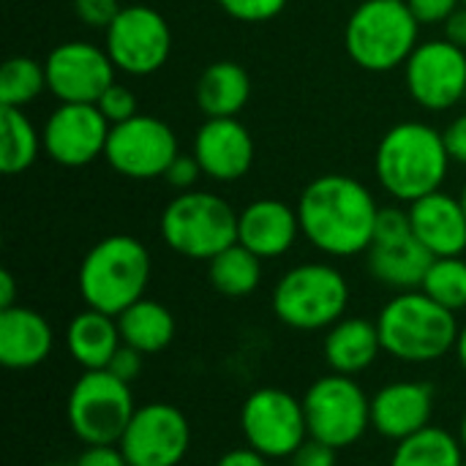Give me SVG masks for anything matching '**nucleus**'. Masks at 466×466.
I'll return each mask as SVG.
<instances>
[{
	"label": "nucleus",
	"instance_id": "obj_19",
	"mask_svg": "<svg viewBox=\"0 0 466 466\" xmlns=\"http://www.w3.org/2000/svg\"><path fill=\"white\" fill-rule=\"evenodd\" d=\"M300 235L298 208L281 199H257L238 216V243L259 259L284 257Z\"/></svg>",
	"mask_w": 466,
	"mask_h": 466
},
{
	"label": "nucleus",
	"instance_id": "obj_3",
	"mask_svg": "<svg viewBox=\"0 0 466 466\" xmlns=\"http://www.w3.org/2000/svg\"><path fill=\"white\" fill-rule=\"evenodd\" d=\"M377 330L382 341V352L401 363H434L456 350L459 341V319L453 311L431 300L423 289L399 292L390 298L380 317Z\"/></svg>",
	"mask_w": 466,
	"mask_h": 466
},
{
	"label": "nucleus",
	"instance_id": "obj_36",
	"mask_svg": "<svg viewBox=\"0 0 466 466\" xmlns=\"http://www.w3.org/2000/svg\"><path fill=\"white\" fill-rule=\"evenodd\" d=\"M339 464V451L319 442V440H306L292 456H289V466H336Z\"/></svg>",
	"mask_w": 466,
	"mask_h": 466
},
{
	"label": "nucleus",
	"instance_id": "obj_39",
	"mask_svg": "<svg viewBox=\"0 0 466 466\" xmlns=\"http://www.w3.org/2000/svg\"><path fill=\"white\" fill-rule=\"evenodd\" d=\"M145 355L142 352H137V350H131V347H120L117 352H115V358L109 360V366H106V371H112L117 380H123V382H134L139 374H142V360Z\"/></svg>",
	"mask_w": 466,
	"mask_h": 466
},
{
	"label": "nucleus",
	"instance_id": "obj_5",
	"mask_svg": "<svg viewBox=\"0 0 466 466\" xmlns=\"http://www.w3.org/2000/svg\"><path fill=\"white\" fill-rule=\"evenodd\" d=\"M350 284L344 273L328 262H303L289 268L273 287V317L303 333L333 328L347 317Z\"/></svg>",
	"mask_w": 466,
	"mask_h": 466
},
{
	"label": "nucleus",
	"instance_id": "obj_7",
	"mask_svg": "<svg viewBox=\"0 0 466 466\" xmlns=\"http://www.w3.org/2000/svg\"><path fill=\"white\" fill-rule=\"evenodd\" d=\"M238 216L232 205L210 191H183L161 213L164 243L186 257L210 262L238 243Z\"/></svg>",
	"mask_w": 466,
	"mask_h": 466
},
{
	"label": "nucleus",
	"instance_id": "obj_17",
	"mask_svg": "<svg viewBox=\"0 0 466 466\" xmlns=\"http://www.w3.org/2000/svg\"><path fill=\"white\" fill-rule=\"evenodd\" d=\"M194 158L210 180L235 183L254 164V139L238 117H208L194 137Z\"/></svg>",
	"mask_w": 466,
	"mask_h": 466
},
{
	"label": "nucleus",
	"instance_id": "obj_43",
	"mask_svg": "<svg viewBox=\"0 0 466 466\" xmlns=\"http://www.w3.org/2000/svg\"><path fill=\"white\" fill-rule=\"evenodd\" d=\"M442 25H445V41L456 44L459 49H466V5H459Z\"/></svg>",
	"mask_w": 466,
	"mask_h": 466
},
{
	"label": "nucleus",
	"instance_id": "obj_35",
	"mask_svg": "<svg viewBox=\"0 0 466 466\" xmlns=\"http://www.w3.org/2000/svg\"><path fill=\"white\" fill-rule=\"evenodd\" d=\"M74 14L87 27L106 30L115 22V16L120 14V3L117 0H74Z\"/></svg>",
	"mask_w": 466,
	"mask_h": 466
},
{
	"label": "nucleus",
	"instance_id": "obj_49",
	"mask_svg": "<svg viewBox=\"0 0 466 466\" xmlns=\"http://www.w3.org/2000/svg\"><path fill=\"white\" fill-rule=\"evenodd\" d=\"M461 5H466V0H461Z\"/></svg>",
	"mask_w": 466,
	"mask_h": 466
},
{
	"label": "nucleus",
	"instance_id": "obj_11",
	"mask_svg": "<svg viewBox=\"0 0 466 466\" xmlns=\"http://www.w3.org/2000/svg\"><path fill=\"white\" fill-rule=\"evenodd\" d=\"M117 445L131 466H180L191 448V423L175 404H142Z\"/></svg>",
	"mask_w": 466,
	"mask_h": 466
},
{
	"label": "nucleus",
	"instance_id": "obj_40",
	"mask_svg": "<svg viewBox=\"0 0 466 466\" xmlns=\"http://www.w3.org/2000/svg\"><path fill=\"white\" fill-rule=\"evenodd\" d=\"M74 466H131L120 445H90L79 453Z\"/></svg>",
	"mask_w": 466,
	"mask_h": 466
},
{
	"label": "nucleus",
	"instance_id": "obj_29",
	"mask_svg": "<svg viewBox=\"0 0 466 466\" xmlns=\"http://www.w3.org/2000/svg\"><path fill=\"white\" fill-rule=\"evenodd\" d=\"M41 137L19 106H0V172H25L41 150Z\"/></svg>",
	"mask_w": 466,
	"mask_h": 466
},
{
	"label": "nucleus",
	"instance_id": "obj_25",
	"mask_svg": "<svg viewBox=\"0 0 466 466\" xmlns=\"http://www.w3.org/2000/svg\"><path fill=\"white\" fill-rule=\"evenodd\" d=\"M194 96L208 117H238V112L248 104L251 79L240 63L218 60L199 74Z\"/></svg>",
	"mask_w": 466,
	"mask_h": 466
},
{
	"label": "nucleus",
	"instance_id": "obj_27",
	"mask_svg": "<svg viewBox=\"0 0 466 466\" xmlns=\"http://www.w3.org/2000/svg\"><path fill=\"white\" fill-rule=\"evenodd\" d=\"M464 461L461 440L440 426H429L396 442L390 456V466H464Z\"/></svg>",
	"mask_w": 466,
	"mask_h": 466
},
{
	"label": "nucleus",
	"instance_id": "obj_13",
	"mask_svg": "<svg viewBox=\"0 0 466 466\" xmlns=\"http://www.w3.org/2000/svg\"><path fill=\"white\" fill-rule=\"evenodd\" d=\"M106 52L123 74H156L172 52V30L150 5H126L106 27Z\"/></svg>",
	"mask_w": 466,
	"mask_h": 466
},
{
	"label": "nucleus",
	"instance_id": "obj_4",
	"mask_svg": "<svg viewBox=\"0 0 466 466\" xmlns=\"http://www.w3.org/2000/svg\"><path fill=\"white\" fill-rule=\"evenodd\" d=\"M150 270V251L142 240L131 235H109L98 240L79 265V298L87 309L117 317L145 298Z\"/></svg>",
	"mask_w": 466,
	"mask_h": 466
},
{
	"label": "nucleus",
	"instance_id": "obj_51",
	"mask_svg": "<svg viewBox=\"0 0 466 466\" xmlns=\"http://www.w3.org/2000/svg\"><path fill=\"white\" fill-rule=\"evenodd\" d=\"M464 466H466V461H464Z\"/></svg>",
	"mask_w": 466,
	"mask_h": 466
},
{
	"label": "nucleus",
	"instance_id": "obj_31",
	"mask_svg": "<svg viewBox=\"0 0 466 466\" xmlns=\"http://www.w3.org/2000/svg\"><path fill=\"white\" fill-rule=\"evenodd\" d=\"M431 300L459 314L466 309V259L464 257H437L420 287Z\"/></svg>",
	"mask_w": 466,
	"mask_h": 466
},
{
	"label": "nucleus",
	"instance_id": "obj_8",
	"mask_svg": "<svg viewBox=\"0 0 466 466\" xmlns=\"http://www.w3.org/2000/svg\"><path fill=\"white\" fill-rule=\"evenodd\" d=\"M137 412L131 385L112 371H82L66 399V418L74 437L90 445H117Z\"/></svg>",
	"mask_w": 466,
	"mask_h": 466
},
{
	"label": "nucleus",
	"instance_id": "obj_1",
	"mask_svg": "<svg viewBox=\"0 0 466 466\" xmlns=\"http://www.w3.org/2000/svg\"><path fill=\"white\" fill-rule=\"evenodd\" d=\"M377 213L371 191L350 175H319L298 199L300 232L328 257L366 254L374 243Z\"/></svg>",
	"mask_w": 466,
	"mask_h": 466
},
{
	"label": "nucleus",
	"instance_id": "obj_41",
	"mask_svg": "<svg viewBox=\"0 0 466 466\" xmlns=\"http://www.w3.org/2000/svg\"><path fill=\"white\" fill-rule=\"evenodd\" d=\"M442 137H445V147H448V153H451V161H459V164H464L466 167V112L464 115H459V117L442 131Z\"/></svg>",
	"mask_w": 466,
	"mask_h": 466
},
{
	"label": "nucleus",
	"instance_id": "obj_9",
	"mask_svg": "<svg viewBox=\"0 0 466 466\" xmlns=\"http://www.w3.org/2000/svg\"><path fill=\"white\" fill-rule=\"evenodd\" d=\"M309 437L336 451L358 445L371 429V399L355 377L325 374L303 393Z\"/></svg>",
	"mask_w": 466,
	"mask_h": 466
},
{
	"label": "nucleus",
	"instance_id": "obj_18",
	"mask_svg": "<svg viewBox=\"0 0 466 466\" xmlns=\"http://www.w3.org/2000/svg\"><path fill=\"white\" fill-rule=\"evenodd\" d=\"M434 388L429 382L399 380L371 396V429L390 442H401L431 426Z\"/></svg>",
	"mask_w": 466,
	"mask_h": 466
},
{
	"label": "nucleus",
	"instance_id": "obj_16",
	"mask_svg": "<svg viewBox=\"0 0 466 466\" xmlns=\"http://www.w3.org/2000/svg\"><path fill=\"white\" fill-rule=\"evenodd\" d=\"M112 123L96 104H60L44 126V150L60 167H87L106 150Z\"/></svg>",
	"mask_w": 466,
	"mask_h": 466
},
{
	"label": "nucleus",
	"instance_id": "obj_10",
	"mask_svg": "<svg viewBox=\"0 0 466 466\" xmlns=\"http://www.w3.org/2000/svg\"><path fill=\"white\" fill-rule=\"evenodd\" d=\"M240 431L265 459H289L309 440L303 399L281 388H257L240 407Z\"/></svg>",
	"mask_w": 466,
	"mask_h": 466
},
{
	"label": "nucleus",
	"instance_id": "obj_42",
	"mask_svg": "<svg viewBox=\"0 0 466 466\" xmlns=\"http://www.w3.org/2000/svg\"><path fill=\"white\" fill-rule=\"evenodd\" d=\"M216 466H270V459H265L262 453H257L254 448H235V451H227Z\"/></svg>",
	"mask_w": 466,
	"mask_h": 466
},
{
	"label": "nucleus",
	"instance_id": "obj_46",
	"mask_svg": "<svg viewBox=\"0 0 466 466\" xmlns=\"http://www.w3.org/2000/svg\"><path fill=\"white\" fill-rule=\"evenodd\" d=\"M459 440H461V445H464V451H466V410H464V418H461V426H459Z\"/></svg>",
	"mask_w": 466,
	"mask_h": 466
},
{
	"label": "nucleus",
	"instance_id": "obj_45",
	"mask_svg": "<svg viewBox=\"0 0 466 466\" xmlns=\"http://www.w3.org/2000/svg\"><path fill=\"white\" fill-rule=\"evenodd\" d=\"M453 352L459 355V363H461V369L466 371V325L461 328V333H459V341H456V350Z\"/></svg>",
	"mask_w": 466,
	"mask_h": 466
},
{
	"label": "nucleus",
	"instance_id": "obj_12",
	"mask_svg": "<svg viewBox=\"0 0 466 466\" xmlns=\"http://www.w3.org/2000/svg\"><path fill=\"white\" fill-rule=\"evenodd\" d=\"M104 158L115 172L131 180L164 177L169 164L177 158V139L164 120L153 115H134L131 120L112 126Z\"/></svg>",
	"mask_w": 466,
	"mask_h": 466
},
{
	"label": "nucleus",
	"instance_id": "obj_33",
	"mask_svg": "<svg viewBox=\"0 0 466 466\" xmlns=\"http://www.w3.org/2000/svg\"><path fill=\"white\" fill-rule=\"evenodd\" d=\"M218 5L240 22H268L279 16L287 0H218Z\"/></svg>",
	"mask_w": 466,
	"mask_h": 466
},
{
	"label": "nucleus",
	"instance_id": "obj_32",
	"mask_svg": "<svg viewBox=\"0 0 466 466\" xmlns=\"http://www.w3.org/2000/svg\"><path fill=\"white\" fill-rule=\"evenodd\" d=\"M96 106L101 109V115L115 126V123H123V120H131L134 115H139L137 112V96L126 87V85H117V82H112L106 90H104V96L96 101Z\"/></svg>",
	"mask_w": 466,
	"mask_h": 466
},
{
	"label": "nucleus",
	"instance_id": "obj_38",
	"mask_svg": "<svg viewBox=\"0 0 466 466\" xmlns=\"http://www.w3.org/2000/svg\"><path fill=\"white\" fill-rule=\"evenodd\" d=\"M407 5L420 25H440L461 5V0H407Z\"/></svg>",
	"mask_w": 466,
	"mask_h": 466
},
{
	"label": "nucleus",
	"instance_id": "obj_24",
	"mask_svg": "<svg viewBox=\"0 0 466 466\" xmlns=\"http://www.w3.org/2000/svg\"><path fill=\"white\" fill-rule=\"evenodd\" d=\"M66 347L74 363L82 371H101L109 366L115 352L123 347L117 317H109L96 309L79 311L66 330Z\"/></svg>",
	"mask_w": 466,
	"mask_h": 466
},
{
	"label": "nucleus",
	"instance_id": "obj_37",
	"mask_svg": "<svg viewBox=\"0 0 466 466\" xmlns=\"http://www.w3.org/2000/svg\"><path fill=\"white\" fill-rule=\"evenodd\" d=\"M199 175H202L199 161H197L194 156H180V153H177V158H175V161L169 164V169L164 172V180H167L172 188L191 191V188L197 186Z\"/></svg>",
	"mask_w": 466,
	"mask_h": 466
},
{
	"label": "nucleus",
	"instance_id": "obj_28",
	"mask_svg": "<svg viewBox=\"0 0 466 466\" xmlns=\"http://www.w3.org/2000/svg\"><path fill=\"white\" fill-rule=\"evenodd\" d=\"M208 281L224 298H248L262 281V259L235 243L208 262Z\"/></svg>",
	"mask_w": 466,
	"mask_h": 466
},
{
	"label": "nucleus",
	"instance_id": "obj_26",
	"mask_svg": "<svg viewBox=\"0 0 466 466\" xmlns=\"http://www.w3.org/2000/svg\"><path fill=\"white\" fill-rule=\"evenodd\" d=\"M117 328H120L123 344L142 355L164 352L175 341V333H177L172 311L164 303L150 300V298H142L134 306H128L123 314H117Z\"/></svg>",
	"mask_w": 466,
	"mask_h": 466
},
{
	"label": "nucleus",
	"instance_id": "obj_48",
	"mask_svg": "<svg viewBox=\"0 0 466 466\" xmlns=\"http://www.w3.org/2000/svg\"><path fill=\"white\" fill-rule=\"evenodd\" d=\"M44 466H66V464H44Z\"/></svg>",
	"mask_w": 466,
	"mask_h": 466
},
{
	"label": "nucleus",
	"instance_id": "obj_6",
	"mask_svg": "<svg viewBox=\"0 0 466 466\" xmlns=\"http://www.w3.org/2000/svg\"><path fill=\"white\" fill-rule=\"evenodd\" d=\"M418 33L420 22L407 0H363L347 22L344 46L360 68L385 74L410 60Z\"/></svg>",
	"mask_w": 466,
	"mask_h": 466
},
{
	"label": "nucleus",
	"instance_id": "obj_2",
	"mask_svg": "<svg viewBox=\"0 0 466 466\" xmlns=\"http://www.w3.org/2000/svg\"><path fill=\"white\" fill-rule=\"evenodd\" d=\"M451 167L445 137L420 120H407L385 131L377 147L380 186L399 202H418L442 188Z\"/></svg>",
	"mask_w": 466,
	"mask_h": 466
},
{
	"label": "nucleus",
	"instance_id": "obj_14",
	"mask_svg": "<svg viewBox=\"0 0 466 466\" xmlns=\"http://www.w3.org/2000/svg\"><path fill=\"white\" fill-rule=\"evenodd\" d=\"M404 82L415 104L429 112H445L464 101L466 49L451 41H426L404 63Z\"/></svg>",
	"mask_w": 466,
	"mask_h": 466
},
{
	"label": "nucleus",
	"instance_id": "obj_50",
	"mask_svg": "<svg viewBox=\"0 0 466 466\" xmlns=\"http://www.w3.org/2000/svg\"><path fill=\"white\" fill-rule=\"evenodd\" d=\"M464 101H466V90H464Z\"/></svg>",
	"mask_w": 466,
	"mask_h": 466
},
{
	"label": "nucleus",
	"instance_id": "obj_47",
	"mask_svg": "<svg viewBox=\"0 0 466 466\" xmlns=\"http://www.w3.org/2000/svg\"><path fill=\"white\" fill-rule=\"evenodd\" d=\"M459 199H461V205H464V213H466V186H464V191H461V197H459Z\"/></svg>",
	"mask_w": 466,
	"mask_h": 466
},
{
	"label": "nucleus",
	"instance_id": "obj_34",
	"mask_svg": "<svg viewBox=\"0 0 466 466\" xmlns=\"http://www.w3.org/2000/svg\"><path fill=\"white\" fill-rule=\"evenodd\" d=\"M415 235L412 232V218L410 210L401 208H380L377 213V227H374V243H393Z\"/></svg>",
	"mask_w": 466,
	"mask_h": 466
},
{
	"label": "nucleus",
	"instance_id": "obj_44",
	"mask_svg": "<svg viewBox=\"0 0 466 466\" xmlns=\"http://www.w3.org/2000/svg\"><path fill=\"white\" fill-rule=\"evenodd\" d=\"M16 306V281L11 270H0V311Z\"/></svg>",
	"mask_w": 466,
	"mask_h": 466
},
{
	"label": "nucleus",
	"instance_id": "obj_21",
	"mask_svg": "<svg viewBox=\"0 0 466 466\" xmlns=\"http://www.w3.org/2000/svg\"><path fill=\"white\" fill-rule=\"evenodd\" d=\"M412 232L434 257H461L466 251V213L461 199L442 188L410 205Z\"/></svg>",
	"mask_w": 466,
	"mask_h": 466
},
{
	"label": "nucleus",
	"instance_id": "obj_22",
	"mask_svg": "<svg viewBox=\"0 0 466 466\" xmlns=\"http://www.w3.org/2000/svg\"><path fill=\"white\" fill-rule=\"evenodd\" d=\"M322 355L333 374L358 377V374L369 371L377 363V358L382 355L377 319L374 322L366 317L339 319L333 328L325 330Z\"/></svg>",
	"mask_w": 466,
	"mask_h": 466
},
{
	"label": "nucleus",
	"instance_id": "obj_15",
	"mask_svg": "<svg viewBox=\"0 0 466 466\" xmlns=\"http://www.w3.org/2000/svg\"><path fill=\"white\" fill-rule=\"evenodd\" d=\"M46 90L60 104H96L115 82V63L106 49L87 41H66L46 60Z\"/></svg>",
	"mask_w": 466,
	"mask_h": 466
},
{
	"label": "nucleus",
	"instance_id": "obj_30",
	"mask_svg": "<svg viewBox=\"0 0 466 466\" xmlns=\"http://www.w3.org/2000/svg\"><path fill=\"white\" fill-rule=\"evenodd\" d=\"M46 87L44 63L16 55L8 57L0 68V106H25L35 101Z\"/></svg>",
	"mask_w": 466,
	"mask_h": 466
},
{
	"label": "nucleus",
	"instance_id": "obj_23",
	"mask_svg": "<svg viewBox=\"0 0 466 466\" xmlns=\"http://www.w3.org/2000/svg\"><path fill=\"white\" fill-rule=\"evenodd\" d=\"M434 259L437 257L415 235L404 240H393V243H371V248L366 251L369 273L380 284L399 289V292L420 289Z\"/></svg>",
	"mask_w": 466,
	"mask_h": 466
},
{
	"label": "nucleus",
	"instance_id": "obj_20",
	"mask_svg": "<svg viewBox=\"0 0 466 466\" xmlns=\"http://www.w3.org/2000/svg\"><path fill=\"white\" fill-rule=\"evenodd\" d=\"M55 330L44 314L27 306L0 311V366L8 371H30L49 360Z\"/></svg>",
	"mask_w": 466,
	"mask_h": 466
}]
</instances>
